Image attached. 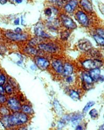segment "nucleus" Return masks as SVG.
I'll list each match as a JSON object with an SVG mask.
<instances>
[{
    "label": "nucleus",
    "mask_w": 104,
    "mask_h": 130,
    "mask_svg": "<svg viewBox=\"0 0 104 130\" xmlns=\"http://www.w3.org/2000/svg\"><path fill=\"white\" fill-rule=\"evenodd\" d=\"M78 0H69L64 7V11L67 14H72L77 10L79 6Z\"/></svg>",
    "instance_id": "nucleus-6"
},
{
    "label": "nucleus",
    "mask_w": 104,
    "mask_h": 130,
    "mask_svg": "<svg viewBox=\"0 0 104 130\" xmlns=\"http://www.w3.org/2000/svg\"><path fill=\"white\" fill-rule=\"evenodd\" d=\"M6 101V97L3 95V94H0V103L3 104Z\"/></svg>",
    "instance_id": "nucleus-28"
},
{
    "label": "nucleus",
    "mask_w": 104,
    "mask_h": 130,
    "mask_svg": "<svg viewBox=\"0 0 104 130\" xmlns=\"http://www.w3.org/2000/svg\"><path fill=\"white\" fill-rule=\"evenodd\" d=\"M7 2V0H0V4L2 5L5 4Z\"/></svg>",
    "instance_id": "nucleus-35"
},
{
    "label": "nucleus",
    "mask_w": 104,
    "mask_h": 130,
    "mask_svg": "<svg viewBox=\"0 0 104 130\" xmlns=\"http://www.w3.org/2000/svg\"><path fill=\"white\" fill-rule=\"evenodd\" d=\"M52 66L54 71L58 74L63 73L64 66L61 61L59 59H54L52 63Z\"/></svg>",
    "instance_id": "nucleus-12"
},
{
    "label": "nucleus",
    "mask_w": 104,
    "mask_h": 130,
    "mask_svg": "<svg viewBox=\"0 0 104 130\" xmlns=\"http://www.w3.org/2000/svg\"><path fill=\"white\" fill-rule=\"evenodd\" d=\"M5 91L8 94H12L13 91V88L10 85H7L5 87Z\"/></svg>",
    "instance_id": "nucleus-27"
},
{
    "label": "nucleus",
    "mask_w": 104,
    "mask_h": 130,
    "mask_svg": "<svg viewBox=\"0 0 104 130\" xmlns=\"http://www.w3.org/2000/svg\"><path fill=\"white\" fill-rule=\"evenodd\" d=\"M59 18L62 25L67 30H74L77 28L76 23L68 15L62 13Z\"/></svg>",
    "instance_id": "nucleus-2"
},
{
    "label": "nucleus",
    "mask_w": 104,
    "mask_h": 130,
    "mask_svg": "<svg viewBox=\"0 0 104 130\" xmlns=\"http://www.w3.org/2000/svg\"><path fill=\"white\" fill-rule=\"evenodd\" d=\"M76 129H82V127L81 125H78L76 127Z\"/></svg>",
    "instance_id": "nucleus-38"
},
{
    "label": "nucleus",
    "mask_w": 104,
    "mask_h": 130,
    "mask_svg": "<svg viewBox=\"0 0 104 130\" xmlns=\"http://www.w3.org/2000/svg\"><path fill=\"white\" fill-rule=\"evenodd\" d=\"M48 1L52 4H56V3H57V2L58 1V0H48Z\"/></svg>",
    "instance_id": "nucleus-33"
},
{
    "label": "nucleus",
    "mask_w": 104,
    "mask_h": 130,
    "mask_svg": "<svg viewBox=\"0 0 104 130\" xmlns=\"http://www.w3.org/2000/svg\"><path fill=\"white\" fill-rule=\"evenodd\" d=\"M73 69L72 65L68 63H66L64 66L63 74L65 76H70L73 73Z\"/></svg>",
    "instance_id": "nucleus-15"
},
{
    "label": "nucleus",
    "mask_w": 104,
    "mask_h": 130,
    "mask_svg": "<svg viewBox=\"0 0 104 130\" xmlns=\"http://www.w3.org/2000/svg\"><path fill=\"white\" fill-rule=\"evenodd\" d=\"M99 129H101V130H104V124H103L102 125H101L100 127H99Z\"/></svg>",
    "instance_id": "nucleus-39"
},
{
    "label": "nucleus",
    "mask_w": 104,
    "mask_h": 130,
    "mask_svg": "<svg viewBox=\"0 0 104 130\" xmlns=\"http://www.w3.org/2000/svg\"><path fill=\"white\" fill-rule=\"evenodd\" d=\"M7 105L9 108L14 111H19L22 108L19 101L14 98L9 99L7 101Z\"/></svg>",
    "instance_id": "nucleus-11"
},
{
    "label": "nucleus",
    "mask_w": 104,
    "mask_h": 130,
    "mask_svg": "<svg viewBox=\"0 0 104 130\" xmlns=\"http://www.w3.org/2000/svg\"><path fill=\"white\" fill-rule=\"evenodd\" d=\"M34 32L36 37H40V38L43 39H50L51 38V36L44 31L43 27L40 24L35 26L34 28Z\"/></svg>",
    "instance_id": "nucleus-9"
},
{
    "label": "nucleus",
    "mask_w": 104,
    "mask_h": 130,
    "mask_svg": "<svg viewBox=\"0 0 104 130\" xmlns=\"http://www.w3.org/2000/svg\"><path fill=\"white\" fill-rule=\"evenodd\" d=\"M28 117L27 114L16 112L10 116H5L1 120L2 124L7 127L24 124L27 122Z\"/></svg>",
    "instance_id": "nucleus-1"
},
{
    "label": "nucleus",
    "mask_w": 104,
    "mask_h": 130,
    "mask_svg": "<svg viewBox=\"0 0 104 130\" xmlns=\"http://www.w3.org/2000/svg\"><path fill=\"white\" fill-rule=\"evenodd\" d=\"M70 96L73 99L75 100H77L80 98V95L78 92L75 90H71L70 92Z\"/></svg>",
    "instance_id": "nucleus-22"
},
{
    "label": "nucleus",
    "mask_w": 104,
    "mask_h": 130,
    "mask_svg": "<svg viewBox=\"0 0 104 130\" xmlns=\"http://www.w3.org/2000/svg\"><path fill=\"white\" fill-rule=\"evenodd\" d=\"M19 22H20L19 19V18H17V19L15 20V21H14V24L16 25H18L19 24Z\"/></svg>",
    "instance_id": "nucleus-34"
},
{
    "label": "nucleus",
    "mask_w": 104,
    "mask_h": 130,
    "mask_svg": "<svg viewBox=\"0 0 104 130\" xmlns=\"http://www.w3.org/2000/svg\"><path fill=\"white\" fill-rule=\"evenodd\" d=\"M82 66L84 69L91 70L101 67L102 66V63L97 59H88L82 62Z\"/></svg>",
    "instance_id": "nucleus-5"
},
{
    "label": "nucleus",
    "mask_w": 104,
    "mask_h": 130,
    "mask_svg": "<svg viewBox=\"0 0 104 130\" xmlns=\"http://www.w3.org/2000/svg\"><path fill=\"white\" fill-rule=\"evenodd\" d=\"M21 110L23 112L26 114H31L33 112V110L32 108L28 105H24L22 106Z\"/></svg>",
    "instance_id": "nucleus-19"
},
{
    "label": "nucleus",
    "mask_w": 104,
    "mask_h": 130,
    "mask_svg": "<svg viewBox=\"0 0 104 130\" xmlns=\"http://www.w3.org/2000/svg\"><path fill=\"white\" fill-rule=\"evenodd\" d=\"M43 39L41 38H40V37H35V38H33L31 39L29 41V43H28V45L30 46H32V47H34V46L37 45H38L40 43L43 42Z\"/></svg>",
    "instance_id": "nucleus-17"
},
{
    "label": "nucleus",
    "mask_w": 104,
    "mask_h": 130,
    "mask_svg": "<svg viewBox=\"0 0 104 130\" xmlns=\"http://www.w3.org/2000/svg\"><path fill=\"white\" fill-rule=\"evenodd\" d=\"M99 80H100L101 82L104 81V76L103 75H100L99 78Z\"/></svg>",
    "instance_id": "nucleus-37"
},
{
    "label": "nucleus",
    "mask_w": 104,
    "mask_h": 130,
    "mask_svg": "<svg viewBox=\"0 0 104 130\" xmlns=\"http://www.w3.org/2000/svg\"><path fill=\"white\" fill-rule=\"evenodd\" d=\"M89 114L91 116V118H93V119H95V118H97L98 115L97 111L95 109H93L91 110L90 111Z\"/></svg>",
    "instance_id": "nucleus-24"
},
{
    "label": "nucleus",
    "mask_w": 104,
    "mask_h": 130,
    "mask_svg": "<svg viewBox=\"0 0 104 130\" xmlns=\"http://www.w3.org/2000/svg\"><path fill=\"white\" fill-rule=\"evenodd\" d=\"M15 31L16 33H17V34H22V32H23V30L22 29L20 28H17L15 29Z\"/></svg>",
    "instance_id": "nucleus-30"
},
{
    "label": "nucleus",
    "mask_w": 104,
    "mask_h": 130,
    "mask_svg": "<svg viewBox=\"0 0 104 130\" xmlns=\"http://www.w3.org/2000/svg\"><path fill=\"white\" fill-rule=\"evenodd\" d=\"M95 104V103L94 101H90L89 103L86 105V106L84 107L83 110V112L84 113H86L88 112V111L91 108L92 106H93Z\"/></svg>",
    "instance_id": "nucleus-23"
},
{
    "label": "nucleus",
    "mask_w": 104,
    "mask_h": 130,
    "mask_svg": "<svg viewBox=\"0 0 104 130\" xmlns=\"http://www.w3.org/2000/svg\"><path fill=\"white\" fill-rule=\"evenodd\" d=\"M96 32L98 35L101 36L103 38H104V30L102 29H98L96 30Z\"/></svg>",
    "instance_id": "nucleus-29"
},
{
    "label": "nucleus",
    "mask_w": 104,
    "mask_h": 130,
    "mask_svg": "<svg viewBox=\"0 0 104 130\" xmlns=\"http://www.w3.org/2000/svg\"><path fill=\"white\" fill-rule=\"evenodd\" d=\"M7 38L15 41H24L28 39V36L26 34H17L13 32H8L5 34Z\"/></svg>",
    "instance_id": "nucleus-7"
},
{
    "label": "nucleus",
    "mask_w": 104,
    "mask_h": 130,
    "mask_svg": "<svg viewBox=\"0 0 104 130\" xmlns=\"http://www.w3.org/2000/svg\"><path fill=\"white\" fill-rule=\"evenodd\" d=\"M39 49L46 53H55L58 51V46L53 42H41L37 45Z\"/></svg>",
    "instance_id": "nucleus-3"
},
{
    "label": "nucleus",
    "mask_w": 104,
    "mask_h": 130,
    "mask_svg": "<svg viewBox=\"0 0 104 130\" xmlns=\"http://www.w3.org/2000/svg\"><path fill=\"white\" fill-rule=\"evenodd\" d=\"M103 118H104V115H103Z\"/></svg>",
    "instance_id": "nucleus-40"
},
{
    "label": "nucleus",
    "mask_w": 104,
    "mask_h": 130,
    "mask_svg": "<svg viewBox=\"0 0 104 130\" xmlns=\"http://www.w3.org/2000/svg\"><path fill=\"white\" fill-rule=\"evenodd\" d=\"M70 36V32L68 30H64L60 33V38L63 40H67Z\"/></svg>",
    "instance_id": "nucleus-21"
},
{
    "label": "nucleus",
    "mask_w": 104,
    "mask_h": 130,
    "mask_svg": "<svg viewBox=\"0 0 104 130\" xmlns=\"http://www.w3.org/2000/svg\"><path fill=\"white\" fill-rule=\"evenodd\" d=\"M6 80V78L4 75L0 74V85H3L5 83Z\"/></svg>",
    "instance_id": "nucleus-26"
},
{
    "label": "nucleus",
    "mask_w": 104,
    "mask_h": 130,
    "mask_svg": "<svg viewBox=\"0 0 104 130\" xmlns=\"http://www.w3.org/2000/svg\"><path fill=\"white\" fill-rule=\"evenodd\" d=\"M75 17L76 20L83 27H88L90 25L89 18L83 10H78L75 13Z\"/></svg>",
    "instance_id": "nucleus-4"
},
{
    "label": "nucleus",
    "mask_w": 104,
    "mask_h": 130,
    "mask_svg": "<svg viewBox=\"0 0 104 130\" xmlns=\"http://www.w3.org/2000/svg\"><path fill=\"white\" fill-rule=\"evenodd\" d=\"M93 38L97 44L102 46L104 45V38L102 37L98 34H96L93 36Z\"/></svg>",
    "instance_id": "nucleus-18"
},
{
    "label": "nucleus",
    "mask_w": 104,
    "mask_h": 130,
    "mask_svg": "<svg viewBox=\"0 0 104 130\" xmlns=\"http://www.w3.org/2000/svg\"><path fill=\"white\" fill-rule=\"evenodd\" d=\"M90 75L93 80H98L100 76V70L99 68L92 69L90 71Z\"/></svg>",
    "instance_id": "nucleus-14"
},
{
    "label": "nucleus",
    "mask_w": 104,
    "mask_h": 130,
    "mask_svg": "<svg viewBox=\"0 0 104 130\" xmlns=\"http://www.w3.org/2000/svg\"><path fill=\"white\" fill-rule=\"evenodd\" d=\"M72 79H73V78L71 76H68L67 78V82H68V83H71V82H72Z\"/></svg>",
    "instance_id": "nucleus-32"
},
{
    "label": "nucleus",
    "mask_w": 104,
    "mask_h": 130,
    "mask_svg": "<svg viewBox=\"0 0 104 130\" xmlns=\"http://www.w3.org/2000/svg\"><path fill=\"white\" fill-rule=\"evenodd\" d=\"M53 13V10L52 7H47L44 10V14L45 15L48 16V17H50Z\"/></svg>",
    "instance_id": "nucleus-25"
},
{
    "label": "nucleus",
    "mask_w": 104,
    "mask_h": 130,
    "mask_svg": "<svg viewBox=\"0 0 104 130\" xmlns=\"http://www.w3.org/2000/svg\"><path fill=\"white\" fill-rule=\"evenodd\" d=\"M83 79L84 81L87 83L88 84H91L93 82V79L90 76V75H89L87 73H85L83 75Z\"/></svg>",
    "instance_id": "nucleus-20"
},
{
    "label": "nucleus",
    "mask_w": 104,
    "mask_h": 130,
    "mask_svg": "<svg viewBox=\"0 0 104 130\" xmlns=\"http://www.w3.org/2000/svg\"><path fill=\"white\" fill-rule=\"evenodd\" d=\"M24 51L26 54L31 55H36L39 52L38 50H36L34 47L30 45L25 47V48L24 50Z\"/></svg>",
    "instance_id": "nucleus-16"
},
{
    "label": "nucleus",
    "mask_w": 104,
    "mask_h": 130,
    "mask_svg": "<svg viewBox=\"0 0 104 130\" xmlns=\"http://www.w3.org/2000/svg\"><path fill=\"white\" fill-rule=\"evenodd\" d=\"M15 2L17 4H20L23 2V0H15Z\"/></svg>",
    "instance_id": "nucleus-36"
},
{
    "label": "nucleus",
    "mask_w": 104,
    "mask_h": 130,
    "mask_svg": "<svg viewBox=\"0 0 104 130\" xmlns=\"http://www.w3.org/2000/svg\"><path fill=\"white\" fill-rule=\"evenodd\" d=\"M78 47L80 50L85 51H90L92 48V44L88 39H82L79 42Z\"/></svg>",
    "instance_id": "nucleus-13"
},
{
    "label": "nucleus",
    "mask_w": 104,
    "mask_h": 130,
    "mask_svg": "<svg viewBox=\"0 0 104 130\" xmlns=\"http://www.w3.org/2000/svg\"><path fill=\"white\" fill-rule=\"evenodd\" d=\"M35 62L37 67L41 70L48 69L50 65L48 60L42 57H37L35 59Z\"/></svg>",
    "instance_id": "nucleus-10"
},
{
    "label": "nucleus",
    "mask_w": 104,
    "mask_h": 130,
    "mask_svg": "<svg viewBox=\"0 0 104 130\" xmlns=\"http://www.w3.org/2000/svg\"><path fill=\"white\" fill-rule=\"evenodd\" d=\"M5 92V89L2 86V85H0V94H4Z\"/></svg>",
    "instance_id": "nucleus-31"
},
{
    "label": "nucleus",
    "mask_w": 104,
    "mask_h": 130,
    "mask_svg": "<svg viewBox=\"0 0 104 130\" xmlns=\"http://www.w3.org/2000/svg\"><path fill=\"white\" fill-rule=\"evenodd\" d=\"M79 6L82 10L88 13H92L93 12V5L90 0H79Z\"/></svg>",
    "instance_id": "nucleus-8"
}]
</instances>
